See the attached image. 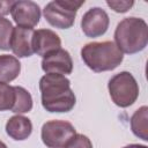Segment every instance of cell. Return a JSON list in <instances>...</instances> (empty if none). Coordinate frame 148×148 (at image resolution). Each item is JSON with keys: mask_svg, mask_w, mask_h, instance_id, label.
I'll use <instances>...</instances> for the list:
<instances>
[{"mask_svg": "<svg viewBox=\"0 0 148 148\" xmlns=\"http://www.w3.org/2000/svg\"><path fill=\"white\" fill-rule=\"evenodd\" d=\"M42 105L49 112H69L76 97L71 88V81L61 74L49 73L39 80Z\"/></svg>", "mask_w": 148, "mask_h": 148, "instance_id": "cell-1", "label": "cell"}, {"mask_svg": "<svg viewBox=\"0 0 148 148\" xmlns=\"http://www.w3.org/2000/svg\"><path fill=\"white\" fill-rule=\"evenodd\" d=\"M116 45L123 53L134 54L142 51L148 43V25L143 18L125 17L114 30Z\"/></svg>", "mask_w": 148, "mask_h": 148, "instance_id": "cell-2", "label": "cell"}, {"mask_svg": "<svg viewBox=\"0 0 148 148\" xmlns=\"http://www.w3.org/2000/svg\"><path fill=\"white\" fill-rule=\"evenodd\" d=\"M81 58L91 71L101 73L117 68L124 59V53L113 42H92L81 49Z\"/></svg>", "mask_w": 148, "mask_h": 148, "instance_id": "cell-3", "label": "cell"}, {"mask_svg": "<svg viewBox=\"0 0 148 148\" xmlns=\"http://www.w3.org/2000/svg\"><path fill=\"white\" fill-rule=\"evenodd\" d=\"M108 89L112 102L120 108L132 105L139 96V84L130 72L113 75L108 83Z\"/></svg>", "mask_w": 148, "mask_h": 148, "instance_id": "cell-4", "label": "cell"}, {"mask_svg": "<svg viewBox=\"0 0 148 148\" xmlns=\"http://www.w3.org/2000/svg\"><path fill=\"white\" fill-rule=\"evenodd\" d=\"M83 3L84 0H54L44 7L43 14L52 27L68 29L74 24L76 13Z\"/></svg>", "mask_w": 148, "mask_h": 148, "instance_id": "cell-5", "label": "cell"}, {"mask_svg": "<svg viewBox=\"0 0 148 148\" xmlns=\"http://www.w3.org/2000/svg\"><path fill=\"white\" fill-rule=\"evenodd\" d=\"M76 134L75 127L65 120H50L42 126L40 138L49 148H64Z\"/></svg>", "mask_w": 148, "mask_h": 148, "instance_id": "cell-6", "label": "cell"}, {"mask_svg": "<svg viewBox=\"0 0 148 148\" xmlns=\"http://www.w3.org/2000/svg\"><path fill=\"white\" fill-rule=\"evenodd\" d=\"M110 18L106 12L99 7L88 9L81 20V29L87 37L96 38L104 35L109 28Z\"/></svg>", "mask_w": 148, "mask_h": 148, "instance_id": "cell-7", "label": "cell"}, {"mask_svg": "<svg viewBox=\"0 0 148 148\" xmlns=\"http://www.w3.org/2000/svg\"><path fill=\"white\" fill-rule=\"evenodd\" d=\"M12 17L18 27L34 28L39 23L40 20V8L39 6L29 0L15 1L10 10Z\"/></svg>", "mask_w": 148, "mask_h": 148, "instance_id": "cell-8", "label": "cell"}, {"mask_svg": "<svg viewBox=\"0 0 148 148\" xmlns=\"http://www.w3.org/2000/svg\"><path fill=\"white\" fill-rule=\"evenodd\" d=\"M42 69L49 74H61L68 75L73 71V60L68 51L64 49H58L45 57L42 60Z\"/></svg>", "mask_w": 148, "mask_h": 148, "instance_id": "cell-9", "label": "cell"}, {"mask_svg": "<svg viewBox=\"0 0 148 148\" xmlns=\"http://www.w3.org/2000/svg\"><path fill=\"white\" fill-rule=\"evenodd\" d=\"M35 30L32 28L15 27L13 29L10 49L15 56L18 58H27L34 54L32 49V36Z\"/></svg>", "mask_w": 148, "mask_h": 148, "instance_id": "cell-10", "label": "cell"}, {"mask_svg": "<svg viewBox=\"0 0 148 148\" xmlns=\"http://www.w3.org/2000/svg\"><path fill=\"white\" fill-rule=\"evenodd\" d=\"M61 39L60 37L50 29H38L34 32L32 36V49L34 53H37L40 57L60 49Z\"/></svg>", "mask_w": 148, "mask_h": 148, "instance_id": "cell-11", "label": "cell"}, {"mask_svg": "<svg viewBox=\"0 0 148 148\" xmlns=\"http://www.w3.org/2000/svg\"><path fill=\"white\" fill-rule=\"evenodd\" d=\"M32 132V123L29 118L16 114L10 117L6 123V133L16 141L28 139Z\"/></svg>", "mask_w": 148, "mask_h": 148, "instance_id": "cell-12", "label": "cell"}, {"mask_svg": "<svg viewBox=\"0 0 148 148\" xmlns=\"http://www.w3.org/2000/svg\"><path fill=\"white\" fill-rule=\"evenodd\" d=\"M21 72L18 59L9 54H0V82H10L15 80Z\"/></svg>", "mask_w": 148, "mask_h": 148, "instance_id": "cell-13", "label": "cell"}, {"mask_svg": "<svg viewBox=\"0 0 148 148\" xmlns=\"http://www.w3.org/2000/svg\"><path fill=\"white\" fill-rule=\"evenodd\" d=\"M148 108L146 105L139 108L131 118V130L138 138L147 141L148 140Z\"/></svg>", "mask_w": 148, "mask_h": 148, "instance_id": "cell-14", "label": "cell"}, {"mask_svg": "<svg viewBox=\"0 0 148 148\" xmlns=\"http://www.w3.org/2000/svg\"><path fill=\"white\" fill-rule=\"evenodd\" d=\"M14 91H15V102H14V105L10 111L14 113H18V114L27 113V112L31 111L32 97H31L30 92L20 86H15Z\"/></svg>", "mask_w": 148, "mask_h": 148, "instance_id": "cell-15", "label": "cell"}, {"mask_svg": "<svg viewBox=\"0 0 148 148\" xmlns=\"http://www.w3.org/2000/svg\"><path fill=\"white\" fill-rule=\"evenodd\" d=\"M15 102L14 87L0 82V111L12 110Z\"/></svg>", "mask_w": 148, "mask_h": 148, "instance_id": "cell-16", "label": "cell"}, {"mask_svg": "<svg viewBox=\"0 0 148 148\" xmlns=\"http://www.w3.org/2000/svg\"><path fill=\"white\" fill-rule=\"evenodd\" d=\"M13 24L9 20L0 17V50L10 49V39L13 34Z\"/></svg>", "mask_w": 148, "mask_h": 148, "instance_id": "cell-17", "label": "cell"}, {"mask_svg": "<svg viewBox=\"0 0 148 148\" xmlns=\"http://www.w3.org/2000/svg\"><path fill=\"white\" fill-rule=\"evenodd\" d=\"M64 148H92V143L87 135L76 133Z\"/></svg>", "mask_w": 148, "mask_h": 148, "instance_id": "cell-18", "label": "cell"}, {"mask_svg": "<svg viewBox=\"0 0 148 148\" xmlns=\"http://www.w3.org/2000/svg\"><path fill=\"white\" fill-rule=\"evenodd\" d=\"M106 5L112 9L114 10L116 13H126L133 5H134V1H113V0H108L106 1Z\"/></svg>", "mask_w": 148, "mask_h": 148, "instance_id": "cell-19", "label": "cell"}, {"mask_svg": "<svg viewBox=\"0 0 148 148\" xmlns=\"http://www.w3.org/2000/svg\"><path fill=\"white\" fill-rule=\"evenodd\" d=\"M14 3L15 1L13 0H0V17L9 14Z\"/></svg>", "mask_w": 148, "mask_h": 148, "instance_id": "cell-20", "label": "cell"}, {"mask_svg": "<svg viewBox=\"0 0 148 148\" xmlns=\"http://www.w3.org/2000/svg\"><path fill=\"white\" fill-rule=\"evenodd\" d=\"M123 148H148L146 145H139V143H132V145H127Z\"/></svg>", "mask_w": 148, "mask_h": 148, "instance_id": "cell-21", "label": "cell"}, {"mask_svg": "<svg viewBox=\"0 0 148 148\" xmlns=\"http://www.w3.org/2000/svg\"><path fill=\"white\" fill-rule=\"evenodd\" d=\"M0 148H7V146H6V143H3L1 140H0Z\"/></svg>", "mask_w": 148, "mask_h": 148, "instance_id": "cell-22", "label": "cell"}]
</instances>
